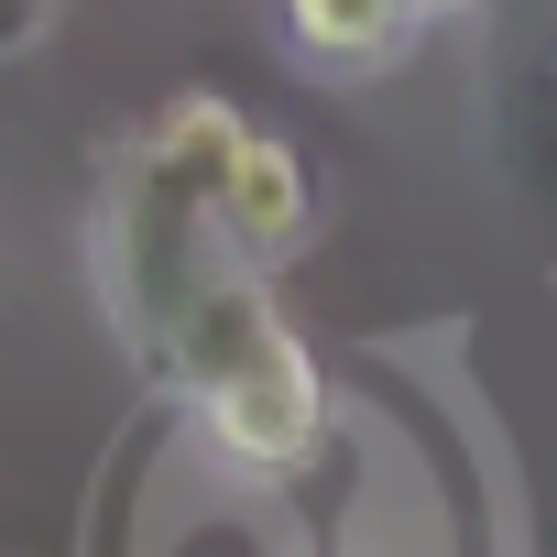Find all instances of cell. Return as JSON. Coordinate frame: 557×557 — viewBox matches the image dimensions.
<instances>
[{
	"mask_svg": "<svg viewBox=\"0 0 557 557\" xmlns=\"http://www.w3.org/2000/svg\"><path fill=\"white\" fill-rule=\"evenodd\" d=\"M197 219H208L219 251H240V262H285V251L318 230L307 153H296V143H273V132H240V153L219 164V186L197 197Z\"/></svg>",
	"mask_w": 557,
	"mask_h": 557,
	"instance_id": "2",
	"label": "cell"
},
{
	"mask_svg": "<svg viewBox=\"0 0 557 557\" xmlns=\"http://www.w3.org/2000/svg\"><path fill=\"white\" fill-rule=\"evenodd\" d=\"M45 34V0H0V45H34Z\"/></svg>",
	"mask_w": 557,
	"mask_h": 557,
	"instance_id": "5",
	"label": "cell"
},
{
	"mask_svg": "<svg viewBox=\"0 0 557 557\" xmlns=\"http://www.w3.org/2000/svg\"><path fill=\"white\" fill-rule=\"evenodd\" d=\"M405 12H416V23H426V12H470V0H405Z\"/></svg>",
	"mask_w": 557,
	"mask_h": 557,
	"instance_id": "6",
	"label": "cell"
},
{
	"mask_svg": "<svg viewBox=\"0 0 557 557\" xmlns=\"http://www.w3.org/2000/svg\"><path fill=\"white\" fill-rule=\"evenodd\" d=\"M164 361H175V383L197 394V416L219 426V448H230V459H251V470L307 459V448H318V426H329V394H318L307 350L285 339V318L262 307L251 262H240V273H208V285L175 307Z\"/></svg>",
	"mask_w": 557,
	"mask_h": 557,
	"instance_id": "1",
	"label": "cell"
},
{
	"mask_svg": "<svg viewBox=\"0 0 557 557\" xmlns=\"http://www.w3.org/2000/svg\"><path fill=\"white\" fill-rule=\"evenodd\" d=\"M285 34L318 66H383V55H405L416 12L405 0H285Z\"/></svg>",
	"mask_w": 557,
	"mask_h": 557,
	"instance_id": "3",
	"label": "cell"
},
{
	"mask_svg": "<svg viewBox=\"0 0 557 557\" xmlns=\"http://www.w3.org/2000/svg\"><path fill=\"white\" fill-rule=\"evenodd\" d=\"M240 132H251L240 110H219L208 88H186V99L153 121V175H164V197H186V208H197V197L219 186V164L240 153Z\"/></svg>",
	"mask_w": 557,
	"mask_h": 557,
	"instance_id": "4",
	"label": "cell"
}]
</instances>
